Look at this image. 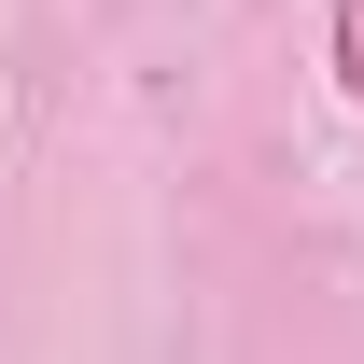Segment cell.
<instances>
[{"label": "cell", "mask_w": 364, "mask_h": 364, "mask_svg": "<svg viewBox=\"0 0 364 364\" xmlns=\"http://www.w3.org/2000/svg\"><path fill=\"white\" fill-rule=\"evenodd\" d=\"M336 85L364 98V0H350V14H336Z\"/></svg>", "instance_id": "1"}]
</instances>
